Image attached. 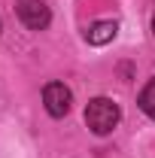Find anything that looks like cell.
I'll return each instance as SVG.
<instances>
[{"instance_id":"obj_5","label":"cell","mask_w":155,"mask_h":158,"mask_svg":"<svg viewBox=\"0 0 155 158\" xmlns=\"http://www.w3.org/2000/svg\"><path fill=\"white\" fill-rule=\"evenodd\" d=\"M140 110H143L149 118H155V79L143 88V94H140Z\"/></svg>"},{"instance_id":"obj_3","label":"cell","mask_w":155,"mask_h":158,"mask_svg":"<svg viewBox=\"0 0 155 158\" xmlns=\"http://www.w3.org/2000/svg\"><path fill=\"white\" fill-rule=\"evenodd\" d=\"M15 12H19L21 24L31 27V31H43L52 21V12H49V6L43 0H19L15 3Z\"/></svg>"},{"instance_id":"obj_7","label":"cell","mask_w":155,"mask_h":158,"mask_svg":"<svg viewBox=\"0 0 155 158\" xmlns=\"http://www.w3.org/2000/svg\"><path fill=\"white\" fill-rule=\"evenodd\" d=\"M0 27H3V24H0Z\"/></svg>"},{"instance_id":"obj_2","label":"cell","mask_w":155,"mask_h":158,"mask_svg":"<svg viewBox=\"0 0 155 158\" xmlns=\"http://www.w3.org/2000/svg\"><path fill=\"white\" fill-rule=\"evenodd\" d=\"M43 103H46V113L52 118H61L70 113V103H73V94L64 82H49L43 88Z\"/></svg>"},{"instance_id":"obj_4","label":"cell","mask_w":155,"mask_h":158,"mask_svg":"<svg viewBox=\"0 0 155 158\" xmlns=\"http://www.w3.org/2000/svg\"><path fill=\"white\" fill-rule=\"evenodd\" d=\"M116 34H119L116 21H94V24L85 31V40H88L91 46H107L110 40H116Z\"/></svg>"},{"instance_id":"obj_6","label":"cell","mask_w":155,"mask_h":158,"mask_svg":"<svg viewBox=\"0 0 155 158\" xmlns=\"http://www.w3.org/2000/svg\"><path fill=\"white\" fill-rule=\"evenodd\" d=\"M152 34H155V15H152Z\"/></svg>"},{"instance_id":"obj_1","label":"cell","mask_w":155,"mask_h":158,"mask_svg":"<svg viewBox=\"0 0 155 158\" xmlns=\"http://www.w3.org/2000/svg\"><path fill=\"white\" fill-rule=\"evenodd\" d=\"M119 118H122V110H119L116 100H110V98H94V100H88V106H85V125L94 131L97 137L113 134Z\"/></svg>"}]
</instances>
